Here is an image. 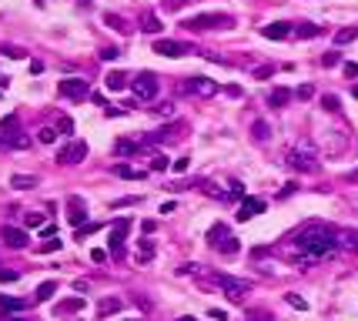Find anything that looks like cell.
<instances>
[{"mask_svg":"<svg viewBox=\"0 0 358 321\" xmlns=\"http://www.w3.org/2000/svg\"><path fill=\"white\" fill-rule=\"evenodd\" d=\"M294 248L308 258H325L338 248V231L328 224H308L294 234Z\"/></svg>","mask_w":358,"mask_h":321,"instance_id":"1","label":"cell"},{"mask_svg":"<svg viewBox=\"0 0 358 321\" xmlns=\"http://www.w3.org/2000/svg\"><path fill=\"white\" fill-rule=\"evenodd\" d=\"M231 24L234 20L228 14H198L191 20H184V30H211V27H231Z\"/></svg>","mask_w":358,"mask_h":321,"instance_id":"2","label":"cell"},{"mask_svg":"<svg viewBox=\"0 0 358 321\" xmlns=\"http://www.w3.org/2000/svg\"><path fill=\"white\" fill-rule=\"evenodd\" d=\"M87 157V144L84 141H67L61 151H57V164H64V168H74L80 160Z\"/></svg>","mask_w":358,"mask_h":321,"instance_id":"3","label":"cell"},{"mask_svg":"<svg viewBox=\"0 0 358 321\" xmlns=\"http://www.w3.org/2000/svg\"><path fill=\"white\" fill-rule=\"evenodd\" d=\"M218 288L224 291V298H231V301H241V298L251 291V284L241 278H231V274H218Z\"/></svg>","mask_w":358,"mask_h":321,"instance_id":"4","label":"cell"},{"mask_svg":"<svg viewBox=\"0 0 358 321\" xmlns=\"http://www.w3.org/2000/svg\"><path fill=\"white\" fill-rule=\"evenodd\" d=\"M131 87H134V94L141 97V101H154V97H158V77H154L151 71H141Z\"/></svg>","mask_w":358,"mask_h":321,"instance_id":"5","label":"cell"},{"mask_svg":"<svg viewBox=\"0 0 358 321\" xmlns=\"http://www.w3.org/2000/svg\"><path fill=\"white\" fill-rule=\"evenodd\" d=\"M61 94L67 101H84V97H91V84L84 77H67V80H61Z\"/></svg>","mask_w":358,"mask_h":321,"instance_id":"6","label":"cell"},{"mask_svg":"<svg viewBox=\"0 0 358 321\" xmlns=\"http://www.w3.org/2000/svg\"><path fill=\"white\" fill-rule=\"evenodd\" d=\"M181 90H184V94H201V97H215V94H218V90H221V87H218V84H215V80H211V77H191V80H184V84H181Z\"/></svg>","mask_w":358,"mask_h":321,"instance_id":"7","label":"cell"},{"mask_svg":"<svg viewBox=\"0 0 358 321\" xmlns=\"http://www.w3.org/2000/svg\"><path fill=\"white\" fill-rule=\"evenodd\" d=\"M128 231H131V221L128 217H117V224L111 228V254L114 258H124V238H128Z\"/></svg>","mask_w":358,"mask_h":321,"instance_id":"8","label":"cell"},{"mask_svg":"<svg viewBox=\"0 0 358 321\" xmlns=\"http://www.w3.org/2000/svg\"><path fill=\"white\" fill-rule=\"evenodd\" d=\"M288 164H291L294 171H305V174H315V171H318L311 151H288Z\"/></svg>","mask_w":358,"mask_h":321,"instance_id":"9","label":"cell"},{"mask_svg":"<svg viewBox=\"0 0 358 321\" xmlns=\"http://www.w3.org/2000/svg\"><path fill=\"white\" fill-rule=\"evenodd\" d=\"M188 44H181V40H154V54H161V57H181V54H188Z\"/></svg>","mask_w":358,"mask_h":321,"instance_id":"10","label":"cell"},{"mask_svg":"<svg viewBox=\"0 0 358 321\" xmlns=\"http://www.w3.org/2000/svg\"><path fill=\"white\" fill-rule=\"evenodd\" d=\"M261 211H264V201H261V198H251V201H245V204H241L238 221H251V217L261 214Z\"/></svg>","mask_w":358,"mask_h":321,"instance_id":"11","label":"cell"},{"mask_svg":"<svg viewBox=\"0 0 358 321\" xmlns=\"http://www.w3.org/2000/svg\"><path fill=\"white\" fill-rule=\"evenodd\" d=\"M84 305H87L84 298H67V301H61V305L54 308V314H57V318H64V314H77Z\"/></svg>","mask_w":358,"mask_h":321,"instance_id":"12","label":"cell"},{"mask_svg":"<svg viewBox=\"0 0 358 321\" xmlns=\"http://www.w3.org/2000/svg\"><path fill=\"white\" fill-rule=\"evenodd\" d=\"M104 87L114 90V94H117V90H124V87H128V74H124V71H111L107 77H104Z\"/></svg>","mask_w":358,"mask_h":321,"instance_id":"13","label":"cell"},{"mask_svg":"<svg viewBox=\"0 0 358 321\" xmlns=\"http://www.w3.org/2000/svg\"><path fill=\"white\" fill-rule=\"evenodd\" d=\"M67 208H71V224H84V217H87V208H84V201L74 194L71 201H67Z\"/></svg>","mask_w":358,"mask_h":321,"instance_id":"14","label":"cell"},{"mask_svg":"<svg viewBox=\"0 0 358 321\" xmlns=\"http://www.w3.org/2000/svg\"><path fill=\"white\" fill-rule=\"evenodd\" d=\"M264 37H268V40H285L288 37V34H291V24H285V20H278V24H268V27H264Z\"/></svg>","mask_w":358,"mask_h":321,"instance_id":"15","label":"cell"},{"mask_svg":"<svg viewBox=\"0 0 358 321\" xmlns=\"http://www.w3.org/2000/svg\"><path fill=\"white\" fill-rule=\"evenodd\" d=\"M4 241H7L10 248H27V234L20 231V228H4Z\"/></svg>","mask_w":358,"mask_h":321,"instance_id":"16","label":"cell"},{"mask_svg":"<svg viewBox=\"0 0 358 321\" xmlns=\"http://www.w3.org/2000/svg\"><path fill=\"white\" fill-rule=\"evenodd\" d=\"M114 311H121V298H101V301H97V314H101V318H107V314H114Z\"/></svg>","mask_w":358,"mask_h":321,"instance_id":"17","label":"cell"},{"mask_svg":"<svg viewBox=\"0 0 358 321\" xmlns=\"http://www.w3.org/2000/svg\"><path fill=\"white\" fill-rule=\"evenodd\" d=\"M10 187H14V191H24V187H37V177H31V174H14V177H10Z\"/></svg>","mask_w":358,"mask_h":321,"instance_id":"18","label":"cell"},{"mask_svg":"<svg viewBox=\"0 0 358 321\" xmlns=\"http://www.w3.org/2000/svg\"><path fill=\"white\" fill-rule=\"evenodd\" d=\"M338 244L342 248H348V251H358V231H338Z\"/></svg>","mask_w":358,"mask_h":321,"instance_id":"19","label":"cell"},{"mask_svg":"<svg viewBox=\"0 0 358 321\" xmlns=\"http://www.w3.org/2000/svg\"><path fill=\"white\" fill-rule=\"evenodd\" d=\"M104 24H107V27H114V30H121V34H128V30H131V27H128V20H124L121 14H104Z\"/></svg>","mask_w":358,"mask_h":321,"instance_id":"20","label":"cell"},{"mask_svg":"<svg viewBox=\"0 0 358 321\" xmlns=\"http://www.w3.org/2000/svg\"><path fill=\"white\" fill-rule=\"evenodd\" d=\"M114 154H121V157H128V154H137V141H128V137H121L117 144H114Z\"/></svg>","mask_w":358,"mask_h":321,"instance_id":"21","label":"cell"},{"mask_svg":"<svg viewBox=\"0 0 358 321\" xmlns=\"http://www.w3.org/2000/svg\"><path fill=\"white\" fill-rule=\"evenodd\" d=\"M288 101H291V94H288V90H281V87L268 94V107H285Z\"/></svg>","mask_w":358,"mask_h":321,"instance_id":"22","label":"cell"},{"mask_svg":"<svg viewBox=\"0 0 358 321\" xmlns=\"http://www.w3.org/2000/svg\"><path fill=\"white\" fill-rule=\"evenodd\" d=\"M141 30H144V34H158V30H161V20H158L154 14H144V17H141Z\"/></svg>","mask_w":358,"mask_h":321,"instance_id":"23","label":"cell"},{"mask_svg":"<svg viewBox=\"0 0 358 321\" xmlns=\"http://www.w3.org/2000/svg\"><path fill=\"white\" fill-rule=\"evenodd\" d=\"M251 134H255L258 141H268V137H271V127H268V120H255V124H251Z\"/></svg>","mask_w":358,"mask_h":321,"instance_id":"24","label":"cell"},{"mask_svg":"<svg viewBox=\"0 0 358 321\" xmlns=\"http://www.w3.org/2000/svg\"><path fill=\"white\" fill-rule=\"evenodd\" d=\"M54 291H57V281H44V284L37 288V295H34V298H37V301H47V298L54 295Z\"/></svg>","mask_w":358,"mask_h":321,"instance_id":"25","label":"cell"},{"mask_svg":"<svg viewBox=\"0 0 358 321\" xmlns=\"http://www.w3.org/2000/svg\"><path fill=\"white\" fill-rule=\"evenodd\" d=\"M114 174H117V177H128V181H134V177H144V171H134V168H128V164H117V168H114Z\"/></svg>","mask_w":358,"mask_h":321,"instance_id":"26","label":"cell"},{"mask_svg":"<svg viewBox=\"0 0 358 321\" xmlns=\"http://www.w3.org/2000/svg\"><path fill=\"white\" fill-rule=\"evenodd\" d=\"M335 40H338V44H351V40H358V27H342Z\"/></svg>","mask_w":358,"mask_h":321,"instance_id":"27","label":"cell"},{"mask_svg":"<svg viewBox=\"0 0 358 321\" xmlns=\"http://www.w3.org/2000/svg\"><path fill=\"white\" fill-rule=\"evenodd\" d=\"M151 258H154V244H151V241H141V251H137V261H141V265H147Z\"/></svg>","mask_w":358,"mask_h":321,"instance_id":"28","label":"cell"},{"mask_svg":"<svg viewBox=\"0 0 358 321\" xmlns=\"http://www.w3.org/2000/svg\"><path fill=\"white\" fill-rule=\"evenodd\" d=\"M218 251H221V254H228V258H234V254H238V241H234V238H224L221 244H218Z\"/></svg>","mask_w":358,"mask_h":321,"instance_id":"29","label":"cell"},{"mask_svg":"<svg viewBox=\"0 0 358 321\" xmlns=\"http://www.w3.org/2000/svg\"><path fill=\"white\" fill-rule=\"evenodd\" d=\"M37 141H40V144H54V141H57V131L54 127H40L37 131Z\"/></svg>","mask_w":358,"mask_h":321,"instance_id":"30","label":"cell"},{"mask_svg":"<svg viewBox=\"0 0 358 321\" xmlns=\"http://www.w3.org/2000/svg\"><path fill=\"white\" fill-rule=\"evenodd\" d=\"M0 308H4V311H20V308H24V301H17V298H4V295H0Z\"/></svg>","mask_w":358,"mask_h":321,"instance_id":"31","label":"cell"},{"mask_svg":"<svg viewBox=\"0 0 358 321\" xmlns=\"http://www.w3.org/2000/svg\"><path fill=\"white\" fill-rule=\"evenodd\" d=\"M251 74H255L258 80H268L271 74H275V64H261V67H255V71H251Z\"/></svg>","mask_w":358,"mask_h":321,"instance_id":"32","label":"cell"},{"mask_svg":"<svg viewBox=\"0 0 358 321\" xmlns=\"http://www.w3.org/2000/svg\"><path fill=\"white\" fill-rule=\"evenodd\" d=\"M321 107H325V111H338V107H342V101H338L335 94H325V97H321Z\"/></svg>","mask_w":358,"mask_h":321,"instance_id":"33","label":"cell"},{"mask_svg":"<svg viewBox=\"0 0 358 321\" xmlns=\"http://www.w3.org/2000/svg\"><path fill=\"white\" fill-rule=\"evenodd\" d=\"M321 64H325V67H335V64H342V54H338V50H328V54L321 57Z\"/></svg>","mask_w":358,"mask_h":321,"instance_id":"34","label":"cell"},{"mask_svg":"<svg viewBox=\"0 0 358 321\" xmlns=\"http://www.w3.org/2000/svg\"><path fill=\"white\" fill-rule=\"evenodd\" d=\"M285 298H288V305H291V308H298V311H302V308H308V305H305V298H302V295H294V291H288Z\"/></svg>","mask_w":358,"mask_h":321,"instance_id":"35","label":"cell"},{"mask_svg":"<svg viewBox=\"0 0 358 321\" xmlns=\"http://www.w3.org/2000/svg\"><path fill=\"white\" fill-rule=\"evenodd\" d=\"M298 37H318V27L315 24H302L298 27Z\"/></svg>","mask_w":358,"mask_h":321,"instance_id":"36","label":"cell"},{"mask_svg":"<svg viewBox=\"0 0 358 321\" xmlns=\"http://www.w3.org/2000/svg\"><path fill=\"white\" fill-rule=\"evenodd\" d=\"M57 131H61V134H71V131H74V120L71 117H61V120H57Z\"/></svg>","mask_w":358,"mask_h":321,"instance_id":"37","label":"cell"},{"mask_svg":"<svg viewBox=\"0 0 358 321\" xmlns=\"http://www.w3.org/2000/svg\"><path fill=\"white\" fill-rule=\"evenodd\" d=\"M57 248H61V241H57V238H50L47 244H40L37 251H40V254H50V251H57Z\"/></svg>","mask_w":358,"mask_h":321,"instance_id":"38","label":"cell"},{"mask_svg":"<svg viewBox=\"0 0 358 321\" xmlns=\"http://www.w3.org/2000/svg\"><path fill=\"white\" fill-rule=\"evenodd\" d=\"M40 221H44V214H37V211H31V214L24 217V224H27V228H37Z\"/></svg>","mask_w":358,"mask_h":321,"instance_id":"39","label":"cell"},{"mask_svg":"<svg viewBox=\"0 0 358 321\" xmlns=\"http://www.w3.org/2000/svg\"><path fill=\"white\" fill-rule=\"evenodd\" d=\"M298 97H302V101H308V97H315V87H311V84H302V87H298Z\"/></svg>","mask_w":358,"mask_h":321,"instance_id":"40","label":"cell"},{"mask_svg":"<svg viewBox=\"0 0 358 321\" xmlns=\"http://www.w3.org/2000/svg\"><path fill=\"white\" fill-rule=\"evenodd\" d=\"M128 204H137V198H121V201H111V208L117 211V208H128Z\"/></svg>","mask_w":358,"mask_h":321,"instance_id":"41","label":"cell"},{"mask_svg":"<svg viewBox=\"0 0 358 321\" xmlns=\"http://www.w3.org/2000/svg\"><path fill=\"white\" fill-rule=\"evenodd\" d=\"M0 281L7 284V281H17V271H7V268H0Z\"/></svg>","mask_w":358,"mask_h":321,"instance_id":"42","label":"cell"},{"mask_svg":"<svg viewBox=\"0 0 358 321\" xmlns=\"http://www.w3.org/2000/svg\"><path fill=\"white\" fill-rule=\"evenodd\" d=\"M184 4H188V0H164V7H167V10H181Z\"/></svg>","mask_w":358,"mask_h":321,"instance_id":"43","label":"cell"},{"mask_svg":"<svg viewBox=\"0 0 358 321\" xmlns=\"http://www.w3.org/2000/svg\"><path fill=\"white\" fill-rule=\"evenodd\" d=\"M167 164H171V160H167V157H154V164H151V168H154V171H164Z\"/></svg>","mask_w":358,"mask_h":321,"instance_id":"44","label":"cell"},{"mask_svg":"<svg viewBox=\"0 0 358 321\" xmlns=\"http://www.w3.org/2000/svg\"><path fill=\"white\" fill-rule=\"evenodd\" d=\"M4 131H17V117L10 114V117H4Z\"/></svg>","mask_w":358,"mask_h":321,"instance_id":"45","label":"cell"},{"mask_svg":"<svg viewBox=\"0 0 358 321\" xmlns=\"http://www.w3.org/2000/svg\"><path fill=\"white\" fill-rule=\"evenodd\" d=\"M345 77H358V64H351V60H348V64H345Z\"/></svg>","mask_w":358,"mask_h":321,"instance_id":"46","label":"cell"},{"mask_svg":"<svg viewBox=\"0 0 358 321\" xmlns=\"http://www.w3.org/2000/svg\"><path fill=\"white\" fill-rule=\"evenodd\" d=\"M207 318H215V321H221V318H228V314L221 311V308H211V311H207Z\"/></svg>","mask_w":358,"mask_h":321,"instance_id":"47","label":"cell"},{"mask_svg":"<svg viewBox=\"0 0 358 321\" xmlns=\"http://www.w3.org/2000/svg\"><path fill=\"white\" fill-rule=\"evenodd\" d=\"M101 57H104V60H114V57H117V50H114V47H104Z\"/></svg>","mask_w":358,"mask_h":321,"instance_id":"48","label":"cell"},{"mask_svg":"<svg viewBox=\"0 0 358 321\" xmlns=\"http://www.w3.org/2000/svg\"><path fill=\"white\" fill-rule=\"evenodd\" d=\"M141 231H144V234H154V231H158V224H154V221H144Z\"/></svg>","mask_w":358,"mask_h":321,"instance_id":"49","label":"cell"},{"mask_svg":"<svg viewBox=\"0 0 358 321\" xmlns=\"http://www.w3.org/2000/svg\"><path fill=\"white\" fill-rule=\"evenodd\" d=\"M351 94H355V97H358V87H351Z\"/></svg>","mask_w":358,"mask_h":321,"instance_id":"50","label":"cell"}]
</instances>
